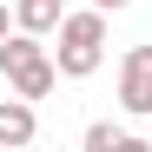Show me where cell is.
<instances>
[{
	"label": "cell",
	"instance_id": "obj_1",
	"mask_svg": "<svg viewBox=\"0 0 152 152\" xmlns=\"http://www.w3.org/2000/svg\"><path fill=\"white\" fill-rule=\"evenodd\" d=\"M60 73L66 80H86V73H99V60H106V7H80L60 20Z\"/></svg>",
	"mask_w": 152,
	"mask_h": 152
},
{
	"label": "cell",
	"instance_id": "obj_2",
	"mask_svg": "<svg viewBox=\"0 0 152 152\" xmlns=\"http://www.w3.org/2000/svg\"><path fill=\"white\" fill-rule=\"evenodd\" d=\"M119 106L132 119L152 113V46H126V60H119Z\"/></svg>",
	"mask_w": 152,
	"mask_h": 152
},
{
	"label": "cell",
	"instance_id": "obj_3",
	"mask_svg": "<svg viewBox=\"0 0 152 152\" xmlns=\"http://www.w3.org/2000/svg\"><path fill=\"white\" fill-rule=\"evenodd\" d=\"M40 132V119H33V99H0V145H33Z\"/></svg>",
	"mask_w": 152,
	"mask_h": 152
},
{
	"label": "cell",
	"instance_id": "obj_4",
	"mask_svg": "<svg viewBox=\"0 0 152 152\" xmlns=\"http://www.w3.org/2000/svg\"><path fill=\"white\" fill-rule=\"evenodd\" d=\"M7 86L20 93V99H46V93H53L60 86V60H27V66H20V73H7Z\"/></svg>",
	"mask_w": 152,
	"mask_h": 152
},
{
	"label": "cell",
	"instance_id": "obj_5",
	"mask_svg": "<svg viewBox=\"0 0 152 152\" xmlns=\"http://www.w3.org/2000/svg\"><path fill=\"white\" fill-rule=\"evenodd\" d=\"M60 20H66V0H13V27L27 33H60Z\"/></svg>",
	"mask_w": 152,
	"mask_h": 152
},
{
	"label": "cell",
	"instance_id": "obj_6",
	"mask_svg": "<svg viewBox=\"0 0 152 152\" xmlns=\"http://www.w3.org/2000/svg\"><path fill=\"white\" fill-rule=\"evenodd\" d=\"M27 60H40V33H27V27H13L7 40H0V73H20Z\"/></svg>",
	"mask_w": 152,
	"mask_h": 152
},
{
	"label": "cell",
	"instance_id": "obj_7",
	"mask_svg": "<svg viewBox=\"0 0 152 152\" xmlns=\"http://www.w3.org/2000/svg\"><path fill=\"white\" fill-rule=\"evenodd\" d=\"M126 145H139L126 126H113V119H93L86 126V152H126Z\"/></svg>",
	"mask_w": 152,
	"mask_h": 152
},
{
	"label": "cell",
	"instance_id": "obj_8",
	"mask_svg": "<svg viewBox=\"0 0 152 152\" xmlns=\"http://www.w3.org/2000/svg\"><path fill=\"white\" fill-rule=\"evenodd\" d=\"M93 7H106V13H119V7H126V0H93Z\"/></svg>",
	"mask_w": 152,
	"mask_h": 152
},
{
	"label": "cell",
	"instance_id": "obj_9",
	"mask_svg": "<svg viewBox=\"0 0 152 152\" xmlns=\"http://www.w3.org/2000/svg\"><path fill=\"white\" fill-rule=\"evenodd\" d=\"M0 40H7V7H0Z\"/></svg>",
	"mask_w": 152,
	"mask_h": 152
}]
</instances>
